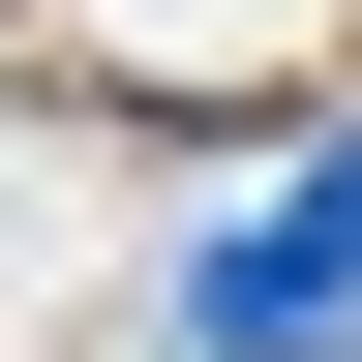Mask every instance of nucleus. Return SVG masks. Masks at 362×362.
I'll return each instance as SVG.
<instances>
[{"instance_id":"nucleus-1","label":"nucleus","mask_w":362,"mask_h":362,"mask_svg":"<svg viewBox=\"0 0 362 362\" xmlns=\"http://www.w3.org/2000/svg\"><path fill=\"white\" fill-rule=\"evenodd\" d=\"M181 302H211V332H332V302H362V151L302 181L272 242H211V272H181Z\"/></svg>"}]
</instances>
